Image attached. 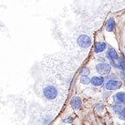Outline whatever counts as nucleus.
<instances>
[{"instance_id":"nucleus-14","label":"nucleus","mask_w":125,"mask_h":125,"mask_svg":"<svg viewBox=\"0 0 125 125\" xmlns=\"http://www.w3.org/2000/svg\"><path fill=\"white\" fill-rule=\"evenodd\" d=\"M123 108H123V107L121 106V105H118V104H117L116 106H114V111L116 113V114H119V113L121 112V111H122Z\"/></svg>"},{"instance_id":"nucleus-15","label":"nucleus","mask_w":125,"mask_h":125,"mask_svg":"<svg viewBox=\"0 0 125 125\" xmlns=\"http://www.w3.org/2000/svg\"><path fill=\"white\" fill-rule=\"evenodd\" d=\"M118 118H119L120 119L125 121V108H123L122 111H121V112L118 114Z\"/></svg>"},{"instance_id":"nucleus-9","label":"nucleus","mask_w":125,"mask_h":125,"mask_svg":"<svg viewBox=\"0 0 125 125\" xmlns=\"http://www.w3.org/2000/svg\"><path fill=\"white\" fill-rule=\"evenodd\" d=\"M107 48V43L104 42H98L94 45V53H100L104 52Z\"/></svg>"},{"instance_id":"nucleus-11","label":"nucleus","mask_w":125,"mask_h":125,"mask_svg":"<svg viewBox=\"0 0 125 125\" xmlns=\"http://www.w3.org/2000/svg\"><path fill=\"white\" fill-rule=\"evenodd\" d=\"M116 63H117L116 68H118V69L121 70V71H124L125 70V62H124V58L122 57H119L118 59L117 60Z\"/></svg>"},{"instance_id":"nucleus-6","label":"nucleus","mask_w":125,"mask_h":125,"mask_svg":"<svg viewBox=\"0 0 125 125\" xmlns=\"http://www.w3.org/2000/svg\"><path fill=\"white\" fill-rule=\"evenodd\" d=\"M114 102L116 104H125V92H118L114 95Z\"/></svg>"},{"instance_id":"nucleus-18","label":"nucleus","mask_w":125,"mask_h":125,"mask_svg":"<svg viewBox=\"0 0 125 125\" xmlns=\"http://www.w3.org/2000/svg\"><path fill=\"white\" fill-rule=\"evenodd\" d=\"M120 75H121V77H122L123 79L125 80V71H121Z\"/></svg>"},{"instance_id":"nucleus-3","label":"nucleus","mask_w":125,"mask_h":125,"mask_svg":"<svg viewBox=\"0 0 125 125\" xmlns=\"http://www.w3.org/2000/svg\"><path fill=\"white\" fill-rule=\"evenodd\" d=\"M77 43L78 45L83 48H88L91 45L92 43V40L90 39V37H88V35L85 34H82L77 39Z\"/></svg>"},{"instance_id":"nucleus-7","label":"nucleus","mask_w":125,"mask_h":125,"mask_svg":"<svg viewBox=\"0 0 125 125\" xmlns=\"http://www.w3.org/2000/svg\"><path fill=\"white\" fill-rule=\"evenodd\" d=\"M104 78L102 76H94L91 78L90 81V84H92L94 87H100L104 84Z\"/></svg>"},{"instance_id":"nucleus-8","label":"nucleus","mask_w":125,"mask_h":125,"mask_svg":"<svg viewBox=\"0 0 125 125\" xmlns=\"http://www.w3.org/2000/svg\"><path fill=\"white\" fill-rule=\"evenodd\" d=\"M70 104H71V106H72V108H73V109L78 110L82 106V100L78 96H75L71 99Z\"/></svg>"},{"instance_id":"nucleus-2","label":"nucleus","mask_w":125,"mask_h":125,"mask_svg":"<svg viewBox=\"0 0 125 125\" xmlns=\"http://www.w3.org/2000/svg\"><path fill=\"white\" fill-rule=\"evenodd\" d=\"M96 71L102 76L108 75L111 72V65L105 62H98L96 65Z\"/></svg>"},{"instance_id":"nucleus-16","label":"nucleus","mask_w":125,"mask_h":125,"mask_svg":"<svg viewBox=\"0 0 125 125\" xmlns=\"http://www.w3.org/2000/svg\"><path fill=\"white\" fill-rule=\"evenodd\" d=\"M97 110L99 111V112H102V111L104 110V105H103L101 103H99V104L97 105Z\"/></svg>"},{"instance_id":"nucleus-10","label":"nucleus","mask_w":125,"mask_h":125,"mask_svg":"<svg viewBox=\"0 0 125 125\" xmlns=\"http://www.w3.org/2000/svg\"><path fill=\"white\" fill-rule=\"evenodd\" d=\"M115 26H116V23H115V21H114V18H110V19L108 20V22H107L106 30L108 32L114 31V29H115Z\"/></svg>"},{"instance_id":"nucleus-13","label":"nucleus","mask_w":125,"mask_h":125,"mask_svg":"<svg viewBox=\"0 0 125 125\" xmlns=\"http://www.w3.org/2000/svg\"><path fill=\"white\" fill-rule=\"evenodd\" d=\"M90 73V70L88 68H83V70L81 71V75L82 76H88Z\"/></svg>"},{"instance_id":"nucleus-1","label":"nucleus","mask_w":125,"mask_h":125,"mask_svg":"<svg viewBox=\"0 0 125 125\" xmlns=\"http://www.w3.org/2000/svg\"><path fill=\"white\" fill-rule=\"evenodd\" d=\"M58 89L53 85H48L43 88V96L48 100H53L58 96Z\"/></svg>"},{"instance_id":"nucleus-4","label":"nucleus","mask_w":125,"mask_h":125,"mask_svg":"<svg viewBox=\"0 0 125 125\" xmlns=\"http://www.w3.org/2000/svg\"><path fill=\"white\" fill-rule=\"evenodd\" d=\"M122 86V82L119 81L118 79H110L105 84V88L107 90H118V88H121Z\"/></svg>"},{"instance_id":"nucleus-5","label":"nucleus","mask_w":125,"mask_h":125,"mask_svg":"<svg viewBox=\"0 0 125 125\" xmlns=\"http://www.w3.org/2000/svg\"><path fill=\"white\" fill-rule=\"evenodd\" d=\"M106 57L107 58L109 59V61H116V60H118V58H119L117 51L112 47L108 48V51H107V53H106Z\"/></svg>"},{"instance_id":"nucleus-17","label":"nucleus","mask_w":125,"mask_h":125,"mask_svg":"<svg viewBox=\"0 0 125 125\" xmlns=\"http://www.w3.org/2000/svg\"><path fill=\"white\" fill-rule=\"evenodd\" d=\"M63 122L67 123V124H70V123L73 122V118H72V117H68L67 118L63 119Z\"/></svg>"},{"instance_id":"nucleus-12","label":"nucleus","mask_w":125,"mask_h":125,"mask_svg":"<svg viewBox=\"0 0 125 125\" xmlns=\"http://www.w3.org/2000/svg\"><path fill=\"white\" fill-rule=\"evenodd\" d=\"M90 81H91V78H88V76H82L80 78V83L83 85H88L90 84Z\"/></svg>"},{"instance_id":"nucleus-19","label":"nucleus","mask_w":125,"mask_h":125,"mask_svg":"<svg viewBox=\"0 0 125 125\" xmlns=\"http://www.w3.org/2000/svg\"><path fill=\"white\" fill-rule=\"evenodd\" d=\"M124 51H125V46H124Z\"/></svg>"}]
</instances>
